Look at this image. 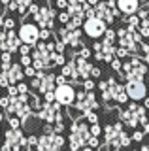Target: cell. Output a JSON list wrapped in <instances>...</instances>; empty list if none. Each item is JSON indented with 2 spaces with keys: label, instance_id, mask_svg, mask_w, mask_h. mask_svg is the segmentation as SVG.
I'll use <instances>...</instances> for the list:
<instances>
[{
  "label": "cell",
  "instance_id": "d6a6232c",
  "mask_svg": "<svg viewBox=\"0 0 149 151\" xmlns=\"http://www.w3.org/2000/svg\"><path fill=\"white\" fill-rule=\"evenodd\" d=\"M17 89H19V94H27V93H29V85H27V83H17Z\"/></svg>",
  "mask_w": 149,
  "mask_h": 151
},
{
  "label": "cell",
  "instance_id": "b9f144b4",
  "mask_svg": "<svg viewBox=\"0 0 149 151\" xmlns=\"http://www.w3.org/2000/svg\"><path fill=\"white\" fill-rule=\"evenodd\" d=\"M142 49H143V53H145L147 63H149V44H142Z\"/></svg>",
  "mask_w": 149,
  "mask_h": 151
},
{
  "label": "cell",
  "instance_id": "4316f807",
  "mask_svg": "<svg viewBox=\"0 0 149 151\" xmlns=\"http://www.w3.org/2000/svg\"><path fill=\"white\" fill-rule=\"evenodd\" d=\"M91 134H92V136H100V134H102V129H100L98 123H92V127H91Z\"/></svg>",
  "mask_w": 149,
  "mask_h": 151
},
{
  "label": "cell",
  "instance_id": "681fc988",
  "mask_svg": "<svg viewBox=\"0 0 149 151\" xmlns=\"http://www.w3.org/2000/svg\"><path fill=\"white\" fill-rule=\"evenodd\" d=\"M142 151H149V144H147V145H143V147H142Z\"/></svg>",
  "mask_w": 149,
  "mask_h": 151
},
{
  "label": "cell",
  "instance_id": "f546056e",
  "mask_svg": "<svg viewBox=\"0 0 149 151\" xmlns=\"http://www.w3.org/2000/svg\"><path fill=\"white\" fill-rule=\"evenodd\" d=\"M44 98H45V102H55V89L53 91H45Z\"/></svg>",
  "mask_w": 149,
  "mask_h": 151
},
{
  "label": "cell",
  "instance_id": "e0dca14e",
  "mask_svg": "<svg viewBox=\"0 0 149 151\" xmlns=\"http://www.w3.org/2000/svg\"><path fill=\"white\" fill-rule=\"evenodd\" d=\"M8 123H10L11 129H21V125H23V121L17 115H8Z\"/></svg>",
  "mask_w": 149,
  "mask_h": 151
},
{
  "label": "cell",
  "instance_id": "836d02e7",
  "mask_svg": "<svg viewBox=\"0 0 149 151\" xmlns=\"http://www.w3.org/2000/svg\"><path fill=\"white\" fill-rule=\"evenodd\" d=\"M80 55L83 57V59H89V57H91V49H89V47H83V45H81V49H80Z\"/></svg>",
  "mask_w": 149,
  "mask_h": 151
},
{
  "label": "cell",
  "instance_id": "8d00e7d4",
  "mask_svg": "<svg viewBox=\"0 0 149 151\" xmlns=\"http://www.w3.org/2000/svg\"><path fill=\"white\" fill-rule=\"evenodd\" d=\"M111 68H113V70H117V72H119V70H121V66H123V64H121V60L119 59H113V60H111Z\"/></svg>",
  "mask_w": 149,
  "mask_h": 151
},
{
  "label": "cell",
  "instance_id": "ba28073f",
  "mask_svg": "<svg viewBox=\"0 0 149 151\" xmlns=\"http://www.w3.org/2000/svg\"><path fill=\"white\" fill-rule=\"evenodd\" d=\"M119 132L121 130H115L113 125H108L104 129V142L106 145L111 149H121V144H119Z\"/></svg>",
  "mask_w": 149,
  "mask_h": 151
},
{
  "label": "cell",
  "instance_id": "d590c367",
  "mask_svg": "<svg viewBox=\"0 0 149 151\" xmlns=\"http://www.w3.org/2000/svg\"><path fill=\"white\" fill-rule=\"evenodd\" d=\"M15 27V21H13V19H4V28H8V30H10V28H13Z\"/></svg>",
  "mask_w": 149,
  "mask_h": 151
},
{
  "label": "cell",
  "instance_id": "f6af8a7d",
  "mask_svg": "<svg viewBox=\"0 0 149 151\" xmlns=\"http://www.w3.org/2000/svg\"><path fill=\"white\" fill-rule=\"evenodd\" d=\"M143 106H145L147 110H149V96H145V98H143Z\"/></svg>",
  "mask_w": 149,
  "mask_h": 151
},
{
  "label": "cell",
  "instance_id": "9c48e42d",
  "mask_svg": "<svg viewBox=\"0 0 149 151\" xmlns=\"http://www.w3.org/2000/svg\"><path fill=\"white\" fill-rule=\"evenodd\" d=\"M117 8L125 15H130L140 9V0H117Z\"/></svg>",
  "mask_w": 149,
  "mask_h": 151
},
{
  "label": "cell",
  "instance_id": "8fae6325",
  "mask_svg": "<svg viewBox=\"0 0 149 151\" xmlns=\"http://www.w3.org/2000/svg\"><path fill=\"white\" fill-rule=\"evenodd\" d=\"M8 76H10V81H11V83H19L21 79H23V76H25V72H23L21 64L11 63V66L8 68Z\"/></svg>",
  "mask_w": 149,
  "mask_h": 151
},
{
  "label": "cell",
  "instance_id": "7a4b0ae2",
  "mask_svg": "<svg viewBox=\"0 0 149 151\" xmlns=\"http://www.w3.org/2000/svg\"><path fill=\"white\" fill-rule=\"evenodd\" d=\"M125 89H127L128 98L132 100H143L147 96V85L143 79H128L125 83Z\"/></svg>",
  "mask_w": 149,
  "mask_h": 151
},
{
  "label": "cell",
  "instance_id": "7c38bea8",
  "mask_svg": "<svg viewBox=\"0 0 149 151\" xmlns=\"http://www.w3.org/2000/svg\"><path fill=\"white\" fill-rule=\"evenodd\" d=\"M51 134H42L38 138V151H55L53 142H51Z\"/></svg>",
  "mask_w": 149,
  "mask_h": 151
},
{
  "label": "cell",
  "instance_id": "277c9868",
  "mask_svg": "<svg viewBox=\"0 0 149 151\" xmlns=\"http://www.w3.org/2000/svg\"><path fill=\"white\" fill-rule=\"evenodd\" d=\"M55 100H57L60 106H70L76 100V89L70 83H62L55 87Z\"/></svg>",
  "mask_w": 149,
  "mask_h": 151
},
{
  "label": "cell",
  "instance_id": "44dd1931",
  "mask_svg": "<svg viewBox=\"0 0 149 151\" xmlns=\"http://www.w3.org/2000/svg\"><path fill=\"white\" fill-rule=\"evenodd\" d=\"M32 47H34V45H29V44H23V42H21L19 53H21V55H30V49H32Z\"/></svg>",
  "mask_w": 149,
  "mask_h": 151
},
{
  "label": "cell",
  "instance_id": "9a60e30c",
  "mask_svg": "<svg viewBox=\"0 0 149 151\" xmlns=\"http://www.w3.org/2000/svg\"><path fill=\"white\" fill-rule=\"evenodd\" d=\"M130 142H132V138L128 136V132L121 130V132H119V144H121V147H128Z\"/></svg>",
  "mask_w": 149,
  "mask_h": 151
},
{
  "label": "cell",
  "instance_id": "ac0fdd59",
  "mask_svg": "<svg viewBox=\"0 0 149 151\" xmlns=\"http://www.w3.org/2000/svg\"><path fill=\"white\" fill-rule=\"evenodd\" d=\"M83 117H85V119H87V123H91V125H92V123H98V115L95 113V110H89V111H85V113H83Z\"/></svg>",
  "mask_w": 149,
  "mask_h": 151
},
{
  "label": "cell",
  "instance_id": "ee69618b",
  "mask_svg": "<svg viewBox=\"0 0 149 151\" xmlns=\"http://www.w3.org/2000/svg\"><path fill=\"white\" fill-rule=\"evenodd\" d=\"M143 132L149 134V123H143Z\"/></svg>",
  "mask_w": 149,
  "mask_h": 151
},
{
  "label": "cell",
  "instance_id": "2e32d148",
  "mask_svg": "<svg viewBox=\"0 0 149 151\" xmlns=\"http://www.w3.org/2000/svg\"><path fill=\"white\" fill-rule=\"evenodd\" d=\"M29 104H30L32 111H38L42 108V102H40V98L36 96V94H29Z\"/></svg>",
  "mask_w": 149,
  "mask_h": 151
},
{
  "label": "cell",
  "instance_id": "816d5d0a",
  "mask_svg": "<svg viewBox=\"0 0 149 151\" xmlns=\"http://www.w3.org/2000/svg\"><path fill=\"white\" fill-rule=\"evenodd\" d=\"M145 21H147V23H149V15H147V19H145Z\"/></svg>",
  "mask_w": 149,
  "mask_h": 151
},
{
  "label": "cell",
  "instance_id": "cb8c5ba5",
  "mask_svg": "<svg viewBox=\"0 0 149 151\" xmlns=\"http://www.w3.org/2000/svg\"><path fill=\"white\" fill-rule=\"evenodd\" d=\"M23 72H25V76H29V78H34V76H36V72H38V70H36L34 68V66H25V70H23Z\"/></svg>",
  "mask_w": 149,
  "mask_h": 151
},
{
  "label": "cell",
  "instance_id": "4fadbf2b",
  "mask_svg": "<svg viewBox=\"0 0 149 151\" xmlns=\"http://www.w3.org/2000/svg\"><path fill=\"white\" fill-rule=\"evenodd\" d=\"M51 142H53L55 151H59V149L64 145V136L60 134V132H53V134H51Z\"/></svg>",
  "mask_w": 149,
  "mask_h": 151
},
{
  "label": "cell",
  "instance_id": "f5cc1de1",
  "mask_svg": "<svg viewBox=\"0 0 149 151\" xmlns=\"http://www.w3.org/2000/svg\"><path fill=\"white\" fill-rule=\"evenodd\" d=\"M0 64H2V59H0Z\"/></svg>",
  "mask_w": 149,
  "mask_h": 151
},
{
  "label": "cell",
  "instance_id": "d6986e66",
  "mask_svg": "<svg viewBox=\"0 0 149 151\" xmlns=\"http://www.w3.org/2000/svg\"><path fill=\"white\" fill-rule=\"evenodd\" d=\"M8 85H11L10 76H8V70H2V72H0V87H8Z\"/></svg>",
  "mask_w": 149,
  "mask_h": 151
},
{
  "label": "cell",
  "instance_id": "ffe728a7",
  "mask_svg": "<svg viewBox=\"0 0 149 151\" xmlns=\"http://www.w3.org/2000/svg\"><path fill=\"white\" fill-rule=\"evenodd\" d=\"M104 36H106V42H111V44H113V40H115V36H117V32L111 30V28H106Z\"/></svg>",
  "mask_w": 149,
  "mask_h": 151
},
{
  "label": "cell",
  "instance_id": "ab89813d",
  "mask_svg": "<svg viewBox=\"0 0 149 151\" xmlns=\"http://www.w3.org/2000/svg\"><path fill=\"white\" fill-rule=\"evenodd\" d=\"M100 74H102V70L96 68V66H92V70H91V76H92V78H100Z\"/></svg>",
  "mask_w": 149,
  "mask_h": 151
},
{
  "label": "cell",
  "instance_id": "60d3db41",
  "mask_svg": "<svg viewBox=\"0 0 149 151\" xmlns=\"http://www.w3.org/2000/svg\"><path fill=\"white\" fill-rule=\"evenodd\" d=\"M57 8L66 9V8H68V0H57Z\"/></svg>",
  "mask_w": 149,
  "mask_h": 151
},
{
  "label": "cell",
  "instance_id": "5b68a950",
  "mask_svg": "<svg viewBox=\"0 0 149 151\" xmlns=\"http://www.w3.org/2000/svg\"><path fill=\"white\" fill-rule=\"evenodd\" d=\"M76 106L80 111H89V110H96L98 108V102H96V96L92 94V91H85L83 89L81 93H76Z\"/></svg>",
  "mask_w": 149,
  "mask_h": 151
},
{
  "label": "cell",
  "instance_id": "484cf974",
  "mask_svg": "<svg viewBox=\"0 0 149 151\" xmlns=\"http://www.w3.org/2000/svg\"><path fill=\"white\" fill-rule=\"evenodd\" d=\"M32 64V55H21V66H30Z\"/></svg>",
  "mask_w": 149,
  "mask_h": 151
},
{
  "label": "cell",
  "instance_id": "603a6c76",
  "mask_svg": "<svg viewBox=\"0 0 149 151\" xmlns=\"http://www.w3.org/2000/svg\"><path fill=\"white\" fill-rule=\"evenodd\" d=\"M64 47H66V42H62V40L55 42V51H57V53H64Z\"/></svg>",
  "mask_w": 149,
  "mask_h": 151
},
{
  "label": "cell",
  "instance_id": "83f0119b",
  "mask_svg": "<svg viewBox=\"0 0 149 151\" xmlns=\"http://www.w3.org/2000/svg\"><path fill=\"white\" fill-rule=\"evenodd\" d=\"M59 21L62 23V25H66V23L70 21V13H68V12H60V13H59Z\"/></svg>",
  "mask_w": 149,
  "mask_h": 151
},
{
  "label": "cell",
  "instance_id": "30bf717a",
  "mask_svg": "<svg viewBox=\"0 0 149 151\" xmlns=\"http://www.w3.org/2000/svg\"><path fill=\"white\" fill-rule=\"evenodd\" d=\"M119 119L125 123V125L128 127V129H136V127L140 125V119H138V115L134 111H130V110H125V111H121L119 113Z\"/></svg>",
  "mask_w": 149,
  "mask_h": 151
},
{
  "label": "cell",
  "instance_id": "74e56055",
  "mask_svg": "<svg viewBox=\"0 0 149 151\" xmlns=\"http://www.w3.org/2000/svg\"><path fill=\"white\" fill-rule=\"evenodd\" d=\"M55 81H57V85H62V83H66V76H64V74H60V76H55Z\"/></svg>",
  "mask_w": 149,
  "mask_h": 151
},
{
  "label": "cell",
  "instance_id": "f1b7e54d",
  "mask_svg": "<svg viewBox=\"0 0 149 151\" xmlns=\"http://www.w3.org/2000/svg\"><path fill=\"white\" fill-rule=\"evenodd\" d=\"M10 100H11L10 94H8V96H0V108H4V110H6V108L10 106Z\"/></svg>",
  "mask_w": 149,
  "mask_h": 151
},
{
  "label": "cell",
  "instance_id": "bcb514c9",
  "mask_svg": "<svg viewBox=\"0 0 149 151\" xmlns=\"http://www.w3.org/2000/svg\"><path fill=\"white\" fill-rule=\"evenodd\" d=\"M87 2H89V4H91V6H96V4H98V2H100V0H87Z\"/></svg>",
  "mask_w": 149,
  "mask_h": 151
},
{
  "label": "cell",
  "instance_id": "7dc6e473",
  "mask_svg": "<svg viewBox=\"0 0 149 151\" xmlns=\"http://www.w3.org/2000/svg\"><path fill=\"white\" fill-rule=\"evenodd\" d=\"M81 151H92V147H91V145H89V147H85V145H83V147H81Z\"/></svg>",
  "mask_w": 149,
  "mask_h": 151
},
{
  "label": "cell",
  "instance_id": "f35d334b",
  "mask_svg": "<svg viewBox=\"0 0 149 151\" xmlns=\"http://www.w3.org/2000/svg\"><path fill=\"white\" fill-rule=\"evenodd\" d=\"M38 9H40V6H38V4H34V2H32L30 6H29V13H30V15H34V13L38 12Z\"/></svg>",
  "mask_w": 149,
  "mask_h": 151
},
{
  "label": "cell",
  "instance_id": "f907efd6",
  "mask_svg": "<svg viewBox=\"0 0 149 151\" xmlns=\"http://www.w3.org/2000/svg\"><path fill=\"white\" fill-rule=\"evenodd\" d=\"M4 121V115H2V111H0V123H2Z\"/></svg>",
  "mask_w": 149,
  "mask_h": 151
},
{
  "label": "cell",
  "instance_id": "7bdbcfd3",
  "mask_svg": "<svg viewBox=\"0 0 149 151\" xmlns=\"http://www.w3.org/2000/svg\"><path fill=\"white\" fill-rule=\"evenodd\" d=\"M92 49H95V51H102V44H100V42H95V45H92Z\"/></svg>",
  "mask_w": 149,
  "mask_h": 151
},
{
  "label": "cell",
  "instance_id": "7402d4cb",
  "mask_svg": "<svg viewBox=\"0 0 149 151\" xmlns=\"http://www.w3.org/2000/svg\"><path fill=\"white\" fill-rule=\"evenodd\" d=\"M83 89H85V91H92V89H95V81H92L91 78L83 79Z\"/></svg>",
  "mask_w": 149,
  "mask_h": 151
},
{
  "label": "cell",
  "instance_id": "8992f818",
  "mask_svg": "<svg viewBox=\"0 0 149 151\" xmlns=\"http://www.w3.org/2000/svg\"><path fill=\"white\" fill-rule=\"evenodd\" d=\"M34 21H36V25L42 27V28H53L55 12L51 9V6H42L38 12L34 13Z\"/></svg>",
  "mask_w": 149,
  "mask_h": 151
},
{
  "label": "cell",
  "instance_id": "3957f363",
  "mask_svg": "<svg viewBox=\"0 0 149 151\" xmlns=\"http://www.w3.org/2000/svg\"><path fill=\"white\" fill-rule=\"evenodd\" d=\"M19 38H21L23 44L36 45L40 40V27L34 25V23H23L19 28Z\"/></svg>",
  "mask_w": 149,
  "mask_h": 151
},
{
  "label": "cell",
  "instance_id": "4dcf8cb0",
  "mask_svg": "<svg viewBox=\"0 0 149 151\" xmlns=\"http://www.w3.org/2000/svg\"><path fill=\"white\" fill-rule=\"evenodd\" d=\"M143 134H145V132H140V130H134V132H132V136H130V138H132L134 142H142V140H143Z\"/></svg>",
  "mask_w": 149,
  "mask_h": 151
},
{
  "label": "cell",
  "instance_id": "52a82bcc",
  "mask_svg": "<svg viewBox=\"0 0 149 151\" xmlns=\"http://www.w3.org/2000/svg\"><path fill=\"white\" fill-rule=\"evenodd\" d=\"M59 36H60V40L66 42L68 45L81 47V30H80V28H72V30H68V28L64 27V28L59 30Z\"/></svg>",
  "mask_w": 149,
  "mask_h": 151
},
{
  "label": "cell",
  "instance_id": "c3c4849f",
  "mask_svg": "<svg viewBox=\"0 0 149 151\" xmlns=\"http://www.w3.org/2000/svg\"><path fill=\"white\" fill-rule=\"evenodd\" d=\"M0 27H4V15H0Z\"/></svg>",
  "mask_w": 149,
  "mask_h": 151
},
{
  "label": "cell",
  "instance_id": "1f68e13d",
  "mask_svg": "<svg viewBox=\"0 0 149 151\" xmlns=\"http://www.w3.org/2000/svg\"><path fill=\"white\" fill-rule=\"evenodd\" d=\"M130 53V51L127 49V47H123V45H119V49L115 51V57H127Z\"/></svg>",
  "mask_w": 149,
  "mask_h": 151
},
{
  "label": "cell",
  "instance_id": "5bb4252c",
  "mask_svg": "<svg viewBox=\"0 0 149 151\" xmlns=\"http://www.w3.org/2000/svg\"><path fill=\"white\" fill-rule=\"evenodd\" d=\"M140 23H142V19L138 17V13H130V15H127V25L130 28H138Z\"/></svg>",
  "mask_w": 149,
  "mask_h": 151
},
{
  "label": "cell",
  "instance_id": "d4e9b609",
  "mask_svg": "<svg viewBox=\"0 0 149 151\" xmlns=\"http://www.w3.org/2000/svg\"><path fill=\"white\" fill-rule=\"evenodd\" d=\"M51 38V28H40V40H49Z\"/></svg>",
  "mask_w": 149,
  "mask_h": 151
},
{
  "label": "cell",
  "instance_id": "6da1fadb",
  "mask_svg": "<svg viewBox=\"0 0 149 151\" xmlns=\"http://www.w3.org/2000/svg\"><path fill=\"white\" fill-rule=\"evenodd\" d=\"M83 32H85L87 36L91 38H100L102 34L106 32V28H108V23L104 21V19L92 15V17H87L85 21H83Z\"/></svg>",
  "mask_w": 149,
  "mask_h": 151
},
{
  "label": "cell",
  "instance_id": "e575fe53",
  "mask_svg": "<svg viewBox=\"0 0 149 151\" xmlns=\"http://www.w3.org/2000/svg\"><path fill=\"white\" fill-rule=\"evenodd\" d=\"M87 145H91V147H98V136H91L89 142H87Z\"/></svg>",
  "mask_w": 149,
  "mask_h": 151
}]
</instances>
